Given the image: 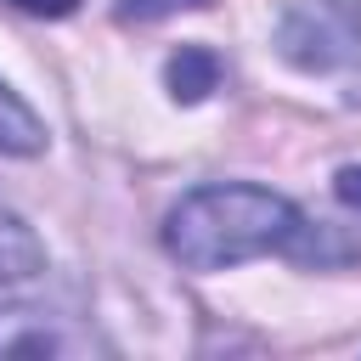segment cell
I'll return each instance as SVG.
<instances>
[{
	"label": "cell",
	"instance_id": "cell-1",
	"mask_svg": "<svg viewBox=\"0 0 361 361\" xmlns=\"http://www.w3.org/2000/svg\"><path fill=\"white\" fill-rule=\"evenodd\" d=\"M338 226L310 220L293 197L248 180H209L192 186L164 214V248L186 271H231L259 254H288L299 265H344L361 254V237L338 243Z\"/></svg>",
	"mask_w": 361,
	"mask_h": 361
},
{
	"label": "cell",
	"instance_id": "cell-2",
	"mask_svg": "<svg viewBox=\"0 0 361 361\" xmlns=\"http://www.w3.org/2000/svg\"><path fill=\"white\" fill-rule=\"evenodd\" d=\"M276 56L299 73L361 68V6L355 0H288L276 17Z\"/></svg>",
	"mask_w": 361,
	"mask_h": 361
},
{
	"label": "cell",
	"instance_id": "cell-3",
	"mask_svg": "<svg viewBox=\"0 0 361 361\" xmlns=\"http://www.w3.org/2000/svg\"><path fill=\"white\" fill-rule=\"evenodd\" d=\"M39 276H45V243L17 209L0 203V293H23Z\"/></svg>",
	"mask_w": 361,
	"mask_h": 361
},
{
	"label": "cell",
	"instance_id": "cell-4",
	"mask_svg": "<svg viewBox=\"0 0 361 361\" xmlns=\"http://www.w3.org/2000/svg\"><path fill=\"white\" fill-rule=\"evenodd\" d=\"M45 152V124L39 113L0 79V158H39Z\"/></svg>",
	"mask_w": 361,
	"mask_h": 361
},
{
	"label": "cell",
	"instance_id": "cell-5",
	"mask_svg": "<svg viewBox=\"0 0 361 361\" xmlns=\"http://www.w3.org/2000/svg\"><path fill=\"white\" fill-rule=\"evenodd\" d=\"M164 85H169L175 102H203L220 85V56L209 45H180L169 56V68H164Z\"/></svg>",
	"mask_w": 361,
	"mask_h": 361
},
{
	"label": "cell",
	"instance_id": "cell-6",
	"mask_svg": "<svg viewBox=\"0 0 361 361\" xmlns=\"http://www.w3.org/2000/svg\"><path fill=\"white\" fill-rule=\"evenodd\" d=\"M209 0H113L118 23H158V17H175V11H197Z\"/></svg>",
	"mask_w": 361,
	"mask_h": 361
},
{
	"label": "cell",
	"instance_id": "cell-7",
	"mask_svg": "<svg viewBox=\"0 0 361 361\" xmlns=\"http://www.w3.org/2000/svg\"><path fill=\"white\" fill-rule=\"evenodd\" d=\"M333 192H338V203H344V209H361V169H355V164H344V169L333 175Z\"/></svg>",
	"mask_w": 361,
	"mask_h": 361
},
{
	"label": "cell",
	"instance_id": "cell-8",
	"mask_svg": "<svg viewBox=\"0 0 361 361\" xmlns=\"http://www.w3.org/2000/svg\"><path fill=\"white\" fill-rule=\"evenodd\" d=\"M17 11H34V17H68L79 11V0H11Z\"/></svg>",
	"mask_w": 361,
	"mask_h": 361
}]
</instances>
